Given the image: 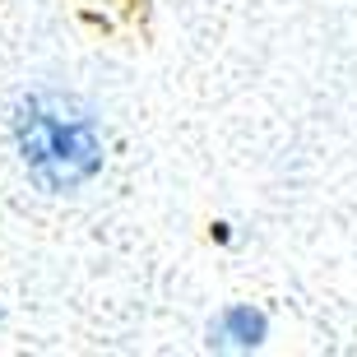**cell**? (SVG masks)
<instances>
[{
  "label": "cell",
  "mask_w": 357,
  "mask_h": 357,
  "mask_svg": "<svg viewBox=\"0 0 357 357\" xmlns=\"http://www.w3.org/2000/svg\"><path fill=\"white\" fill-rule=\"evenodd\" d=\"M14 144L33 185L47 195L79 190L102 167V135L93 107L61 89H38L14 107Z\"/></svg>",
  "instance_id": "1"
},
{
  "label": "cell",
  "mask_w": 357,
  "mask_h": 357,
  "mask_svg": "<svg viewBox=\"0 0 357 357\" xmlns=\"http://www.w3.org/2000/svg\"><path fill=\"white\" fill-rule=\"evenodd\" d=\"M265 334H269V320L260 316V311H251V306H227L223 316L213 320L209 344H218V348H255V344H265Z\"/></svg>",
  "instance_id": "2"
}]
</instances>
